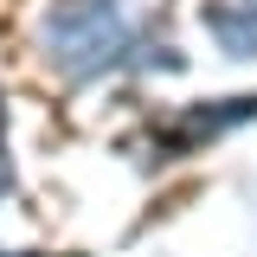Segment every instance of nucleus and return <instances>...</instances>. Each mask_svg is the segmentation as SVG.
<instances>
[{"mask_svg":"<svg viewBox=\"0 0 257 257\" xmlns=\"http://www.w3.org/2000/svg\"><path fill=\"white\" fill-rule=\"evenodd\" d=\"M39 39H45V58L58 64L64 84H90L103 71L128 64L135 39H148V32H135L122 0H58L45 13Z\"/></svg>","mask_w":257,"mask_h":257,"instance_id":"1","label":"nucleus"},{"mask_svg":"<svg viewBox=\"0 0 257 257\" xmlns=\"http://www.w3.org/2000/svg\"><path fill=\"white\" fill-rule=\"evenodd\" d=\"M257 116V103L251 96H219V103H199V109H187V116H174V128H180V142L187 148H199V142H219V135H231L238 122H251Z\"/></svg>","mask_w":257,"mask_h":257,"instance_id":"2","label":"nucleus"},{"mask_svg":"<svg viewBox=\"0 0 257 257\" xmlns=\"http://www.w3.org/2000/svg\"><path fill=\"white\" fill-rule=\"evenodd\" d=\"M206 26L231 58H257V0H206Z\"/></svg>","mask_w":257,"mask_h":257,"instance_id":"3","label":"nucleus"},{"mask_svg":"<svg viewBox=\"0 0 257 257\" xmlns=\"http://www.w3.org/2000/svg\"><path fill=\"white\" fill-rule=\"evenodd\" d=\"M0 257H26V251H7V244H0Z\"/></svg>","mask_w":257,"mask_h":257,"instance_id":"4","label":"nucleus"}]
</instances>
